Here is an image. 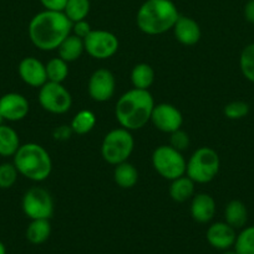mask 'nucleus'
I'll list each match as a JSON object with an SVG mask.
<instances>
[{
  "label": "nucleus",
  "instance_id": "obj_1",
  "mask_svg": "<svg viewBox=\"0 0 254 254\" xmlns=\"http://www.w3.org/2000/svg\"><path fill=\"white\" fill-rule=\"evenodd\" d=\"M72 22L62 11L44 10L30 20L27 34L31 44L41 51H54L71 34Z\"/></svg>",
  "mask_w": 254,
  "mask_h": 254
},
{
  "label": "nucleus",
  "instance_id": "obj_2",
  "mask_svg": "<svg viewBox=\"0 0 254 254\" xmlns=\"http://www.w3.org/2000/svg\"><path fill=\"white\" fill-rule=\"evenodd\" d=\"M153 107L154 99L148 89L132 88L119 98L115 116L122 128L138 130L151 122Z\"/></svg>",
  "mask_w": 254,
  "mask_h": 254
},
{
  "label": "nucleus",
  "instance_id": "obj_3",
  "mask_svg": "<svg viewBox=\"0 0 254 254\" xmlns=\"http://www.w3.org/2000/svg\"><path fill=\"white\" fill-rule=\"evenodd\" d=\"M179 17L172 0H146L136 15L137 27L146 35H161L173 29Z\"/></svg>",
  "mask_w": 254,
  "mask_h": 254
},
{
  "label": "nucleus",
  "instance_id": "obj_4",
  "mask_svg": "<svg viewBox=\"0 0 254 254\" xmlns=\"http://www.w3.org/2000/svg\"><path fill=\"white\" fill-rule=\"evenodd\" d=\"M12 163L19 171V175L34 183L45 181L52 171V160L49 151L36 143L20 145L12 156Z\"/></svg>",
  "mask_w": 254,
  "mask_h": 254
},
{
  "label": "nucleus",
  "instance_id": "obj_5",
  "mask_svg": "<svg viewBox=\"0 0 254 254\" xmlns=\"http://www.w3.org/2000/svg\"><path fill=\"white\" fill-rule=\"evenodd\" d=\"M221 169V159L214 149L198 148L187 161L186 175L196 184H208L216 179Z\"/></svg>",
  "mask_w": 254,
  "mask_h": 254
},
{
  "label": "nucleus",
  "instance_id": "obj_6",
  "mask_svg": "<svg viewBox=\"0 0 254 254\" xmlns=\"http://www.w3.org/2000/svg\"><path fill=\"white\" fill-rule=\"evenodd\" d=\"M133 148L134 139L131 130L120 127L105 135L101 144V156L107 164L116 166L128 160Z\"/></svg>",
  "mask_w": 254,
  "mask_h": 254
},
{
  "label": "nucleus",
  "instance_id": "obj_7",
  "mask_svg": "<svg viewBox=\"0 0 254 254\" xmlns=\"http://www.w3.org/2000/svg\"><path fill=\"white\" fill-rule=\"evenodd\" d=\"M152 166L159 176L172 181L186 175L187 161L182 151L173 146L159 145L152 154Z\"/></svg>",
  "mask_w": 254,
  "mask_h": 254
},
{
  "label": "nucleus",
  "instance_id": "obj_8",
  "mask_svg": "<svg viewBox=\"0 0 254 254\" xmlns=\"http://www.w3.org/2000/svg\"><path fill=\"white\" fill-rule=\"evenodd\" d=\"M21 208L30 220H50L54 215V200L49 191L36 186L24 193Z\"/></svg>",
  "mask_w": 254,
  "mask_h": 254
},
{
  "label": "nucleus",
  "instance_id": "obj_9",
  "mask_svg": "<svg viewBox=\"0 0 254 254\" xmlns=\"http://www.w3.org/2000/svg\"><path fill=\"white\" fill-rule=\"evenodd\" d=\"M39 103L42 109L51 114H64L72 106V97L62 83L49 82L39 89Z\"/></svg>",
  "mask_w": 254,
  "mask_h": 254
},
{
  "label": "nucleus",
  "instance_id": "obj_10",
  "mask_svg": "<svg viewBox=\"0 0 254 254\" xmlns=\"http://www.w3.org/2000/svg\"><path fill=\"white\" fill-rule=\"evenodd\" d=\"M85 51L96 60H107L114 56L120 46L116 35L107 30H92L84 39Z\"/></svg>",
  "mask_w": 254,
  "mask_h": 254
},
{
  "label": "nucleus",
  "instance_id": "obj_11",
  "mask_svg": "<svg viewBox=\"0 0 254 254\" xmlns=\"http://www.w3.org/2000/svg\"><path fill=\"white\" fill-rule=\"evenodd\" d=\"M87 91L91 99L99 103L110 101L116 91V79L110 69L99 68L90 76Z\"/></svg>",
  "mask_w": 254,
  "mask_h": 254
},
{
  "label": "nucleus",
  "instance_id": "obj_12",
  "mask_svg": "<svg viewBox=\"0 0 254 254\" xmlns=\"http://www.w3.org/2000/svg\"><path fill=\"white\" fill-rule=\"evenodd\" d=\"M151 122L158 130L171 134L181 129L183 124V116L173 104L159 103L154 104Z\"/></svg>",
  "mask_w": 254,
  "mask_h": 254
},
{
  "label": "nucleus",
  "instance_id": "obj_13",
  "mask_svg": "<svg viewBox=\"0 0 254 254\" xmlns=\"http://www.w3.org/2000/svg\"><path fill=\"white\" fill-rule=\"evenodd\" d=\"M29 111V101L22 94L10 92L0 97V114L4 121L20 122L27 116Z\"/></svg>",
  "mask_w": 254,
  "mask_h": 254
},
{
  "label": "nucleus",
  "instance_id": "obj_14",
  "mask_svg": "<svg viewBox=\"0 0 254 254\" xmlns=\"http://www.w3.org/2000/svg\"><path fill=\"white\" fill-rule=\"evenodd\" d=\"M17 73L25 84L35 88H40L47 82L45 64L36 57H25L17 66Z\"/></svg>",
  "mask_w": 254,
  "mask_h": 254
},
{
  "label": "nucleus",
  "instance_id": "obj_15",
  "mask_svg": "<svg viewBox=\"0 0 254 254\" xmlns=\"http://www.w3.org/2000/svg\"><path fill=\"white\" fill-rule=\"evenodd\" d=\"M206 238L207 242L216 250L227 251L233 247L236 242V228L229 226L226 221L212 223L207 230Z\"/></svg>",
  "mask_w": 254,
  "mask_h": 254
},
{
  "label": "nucleus",
  "instance_id": "obj_16",
  "mask_svg": "<svg viewBox=\"0 0 254 254\" xmlns=\"http://www.w3.org/2000/svg\"><path fill=\"white\" fill-rule=\"evenodd\" d=\"M173 34L177 41L184 46H193L201 40L202 31L198 22L188 16H181L177 19L173 26Z\"/></svg>",
  "mask_w": 254,
  "mask_h": 254
},
{
  "label": "nucleus",
  "instance_id": "obj_17",
  "mask_svg": "<svg viewBox=\"0 0 254 254\" xmlns=\"http://www.w3.org/2000/svg\"><path fill=\"white\" fill-rule=\"evenodd\" d=\"M216 201L208 193H194L191 202V216L196 222L208 223L216 215Z\"/></svg>",
  "mask_w": 254,
  "mask_h": 254
},
{
  "label": "nucleus",
  "instance_id": "obj_18",
  "mask_svg": "<svg viewBox=\"0 0 254 254\" xmlns=\"http://www.w3.org/2000/svg\"><path fill=\"white\" fill-rule=\"evenodd\" d=\"M194 185H196V183L191 180L187 175L174 179L169 185V196L174 202L179 203L192 200V197L194 196V189H196Z\"/></svg>",
  "mask_w": 254,
  "mask_h": 254
},
{
  "label": "nucleus",
  "instance_id": "obj_19",
  "mask_svg": "<svg viewBox=\"0 0 254 254\" xmlns=\"http://www.w3.org/2000/svg\"><path fill=\"white\" fill-rule=\"evenodd\" d=\"M85 51L84 40L80 37L75 36L74 34H70L69 36L65 37L64 41L59 45L57 47V54H59L60 59L64 61L74 62L81 57L82 52Z\"/></svg>",
  "mask_w": 254,
  "mask_h": 254
},
{
  "label": "nucleus",
  "instance_id": "obj_20",
  "mask_svg": "<svg viewBox=\"0 0 254 254\" xmlns=\"http://www.w3.org/2000/svg\"><path fill=\"white\" fill-rule=\"evenodd\" d=\"M20 138L17 131L6 124L0 126V156L12 158L20 148Z\"/></svg>",
  "mask_w": 254,
  "mask_h": 254
},
{
  "label": "nucleus",
  "instance_id": "obj_21",
  "mask_svg": "<svg viewBox=\"0 0 254 254\" xmlns=\"http://www.w3.org/2000/svg\"><path fill=\"white\" fill-rule=\"evenodd\" d=\"M224 221L233 228H243L248 221L247 206L239 200H232L224 208Z\"/></svg>",
  "mask_w": 254,
  "mask_h": 254
},
{
  "label": "nucleus",
  "instance_id": "obj_22",
  "mask_svg": "<svg viewBox=\"0 0 254 254\" xmlns=\"http://www.w3.org/2000/svg\"><path fill=\"white\" fill-rule=\"evenodd\" d=\"M114 180L121 189H132L138 181V171L128 161L115 166Z\"/></svg>",
  "mask_w": 254,
  "mask_h": 254
},
{
  "label": "nucleus",
  "instance_id": "obj_23",
  "mask_svg": "<svg viewBox=\"0 0 254 254\" xmlns=\"http://www.w3.org/2000/svg\"><path fill=\"white\" fill-rule=\"evenodd\" d=\"M51 235V225L49 220H31L26 228V240L31 245H42Z\"/></svg>",
  "mask_w": 254,
  "mask_h": 254
},
{
  "label": "nucleus",
  "instance_id": "obj_24",
  "mask_svg": "<svg viewBox=\"0 0 254 254\" xmlns=\"http://www.w3.org/2000/svg\"><path fill=\"white\" fill-rule=\"evenodd\" d=\"M131 82L133 88L148 89L154 82V71L148 64H137L131 71Z\"/></svg>",
  "mask_w": 254,
  "mask_h": 254
},
{
  "label": "nucleus",
  "instance_id": "obj_25",
  "mask_svg": "<svg viewBox=\"0 0 254 254\" xmlns=\"http://www.w3.org/2000/svg\"><path fill=\"white\" fill-rule=\"evenodd\" d=\"M95 126H96V116L94 114V112L87 111V109L77 112L70 124L72 133L77 134V135H85V134L90 133L95 128Z\"/></svg>",
  "mask_w": 254,
  "mask_h": 254
},
{
  "label": "nucleus",
  "instance_id": "obj_26",
  "mask_svg": "<svg viewBox=\"0 0 254 254\" xmlns=\"http://www.w3.org/2000/svg\"><path fill=\"white\" fill-rule=\"evenodd\" d=\"M46 76L49 82L62 83L69 76V64L60 57H54L45 64Z\"/></svg>",
  "mask_w": 254,
  "mask_h": 254
},
{
  "label": "nucleus",
  "instance_id": "obj_27",
  "mask_svg": "<svg viewBox=\"0 0 254 254\" xmlns=\"http://www.w3.org/2000/svg\"><path fill=\"white\" fill-rule=\"evenodd\" d=\"M90 9H91L90 0H67L62 12L69 17L70 21L76 22L86 19Z\"/></svg>",
  "mask_w": 254,
  "mask_h": 254
},
{
  "label": "nucleus",
  "instance_id": "obj_28",
  "mask_svg": "<svg viewBox=\"0 0 254 254\" xmlns=\"http://www.w3.org/2000/svg\"><path fill=\"white\" fill-rule=\"evenodd\" d=\"M233 247L237 254H254V226L243 227L237 235Z\"/></svg>",
  "mask_w": 254,
  "mask_h": 254
},
{
  "label": "nucleus",
  "instance_id": "obj_29",
  "mask_svg": "<svg viewBox=\"0 0 254 254\" xmlns=\"http://www.w3.org/2000/svg\"><path fill=\"white\" fill-rule=\"evenodd\" d=\"M241 72L249 82L254 83V42L249 44L242 50L239 57Z\"/></svg>",
  "mask_w": 254,
  "mask_h": 254
},
{
  "label": "nucleus",
  "instance_id": "obj_30",
  "mask_svg": "<svg viewBox=\"0 0 254 254\" xmlns=\"http://www.w3.org/2000/svg\"><path fill=\"white\" fill-rule=\"evenodd\" d=\"M19 176V171L15 168L14 163L0 164V189L7 190L15 185Z\"/></svg>",
  "mask_w": 254,
  "mask_h": 254
},
{
  "label": "nucleus",
  "instance_id": "obj_31",
  "mask_svg": "<svg viewBox=\"0 0 254 254\" xmlns=\"http://www.w3.org/2000/svg\"><path fill=\"white\" fill-rule=\"evenodd\" d=\"M224 116L232 121H238L244 118L249 113V104L243 101H233L226 104L223 108Z\"/></svg>",
  "mask_w": 254,
  "mask_h": 254
},
{
  "label": "nucleus",
  "instance_id": "obj_32",
  "mask_svg": "<svg viewBox=\"0 0 254 254\" xmlns=\"http://www.w3.org/2000/svg\"><path fill=\"white\" fill-rule=\"evenodd\" d=\"M169 145L173 146L178 151H184L189 146V136L182 129L171 133V138H169Z\"/></svg>",
  "mask_w": 254,
  "mask_h": 254
},
{
  "label": "nucleus",
  "instance_id": "obj_33",
  "mask_svg": "<svg viewBox=\"0 0 254 254\" xmlns=\"http://www.w3.org/2000/svg\"><path fill=\"white\" fill-rule=\"evenodd\" d=\"M92 31L91 26H90L89 22L85 20H80V21L72 22V27H71V34H74L75 36L80 37V39L84 40L90 32Z\"/></svg>",
  "mask_w": 254,
  "mask_h": 254
},
{
  "label": "nucleus",
  "instance_id": "obj_34",
  "mask_svg": "<svg viewBox=\"0 0 254 254\" xmlns=\"http://www.w3.org/2000/svg\"><path fill=\"white\" fill-rule=\"evenodd\" d=\"M45 10H51V11H64L65 5L67 0H40Z\"/></svg>",
  "mask_w": 254,
  "mask_h": 254
},
{
  "label": "nucleus",
  "instance_id": "obj_35",
  "mask_svg": "<svg viewBox=\"0 0 254 254\" xmlns=\"http://www.w3.org/2000/svg\"><path fill=\"white\" fill-rule=\"evenodd\" d=\"M71 134H72V129L70 126L69 127L61 126L57 129H55L54 131V136L55 139H57V140H66V139L70 138Z\"/></svg>",
  "mask_w": 254,
  "mask_h": 254
},
{
  "label": "nucleus",
  "instance_id": "obj_36",
  "mask_svg": "<svg viewBox=\"0 0 254 254\" xmlns=\"http://www.w3.org/2000/svg\"><path fill=\"white\" fill-rule=\"evenodd\" d=\"M244 19L249 22V24H254V0H248L244 5L243 9Z\"/></svg>",
  "mask_w": 254,
  "mask_h": 254
},
{
  "label": "nucleus",
  "instance_id": "obj_37",
  "mask_svg": "<svg viewBox=\"0 0 254 254\" xmlns=\"http://www.w3.org/2000/svg\"><path fill=\"white\" fill-rule=\"evenodd\" d=\"M0 254H6V248H5L4 243L0 241Z\"/></svg>",
  "mask_w": 254,
  "mask_h": 254
},
{
  "label": "nucleus",
  "instance_id": "obj_38",
  "mask_svg": "<svg viewBox=\"0 0 254 254\" xmlns=\"http://www.w3.org/2000/svg\"><path fill=\"white\" fill-rule=\"evenodd\" d=\"M222 254H237L236 252H234V251H229V250H227V251H224L223 253Z\"/></svg>",
  "mask_w": 254,
  "mask_h": 254
},
{
  "label": "nucleus",
  "instance_id": "obj_39",
  "mask_svg": "<svg viewBox=\"0 0 254 254\" xmlns=\"http://www.w3.org/2000/svg\"><path fill=\"white\" fill-rule=\"evenodd\" d=\"M1 124H4V118H2V116L0 114V126H1Z\"/></svg>",
  "mask_w": 254,
  "mask_h": 254
}]
</instances>
